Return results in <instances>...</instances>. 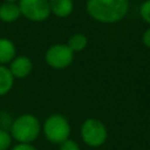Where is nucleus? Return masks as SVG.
<instances>
[{"label":"nucleus","instance_id":"f257e3e1","mask_svg":"<svg viewBox=\"0 0 150 150\" xmlns=\"http://www.w3.org/2000/svg\"><path fill=\"white\" fill-rule=\"evenodd\" d=\"M87 13L90 18L103 23H115L124 19L129 9L128 0H88Z\"/></svg>","mask_w":150,"mask_h":150},{"label":"nucleus","instance_id":"f03ea898","mask_svg":"<svg viewBox=\"0 0 150 150\" xmlns=\"http://www.w3.org/2000/svg\"><path fill=\"white\" fill-rule=\"evenodd\" d=\"M41 131L40 121L30 114L19 116L11 127V136L19 143H30L38 138Z\"/></svg>","mask_w":150,"mask_h":150},{"label":"nucleus","instance_id":"7ed1b4c3","mask_svg":"<svg viewBox=\"0 0 150 150\" xmlns=\"http://www.w3.org/2000/svg\"><path fill=\"white\" fill-rule=\"evenodd\" d=\"M43 134L49 142L61 144L63 141L69 138L70 124L63 115H50L46 118L43 123Z\"/></svg>","mask_w":150,"mask_h":150},{"label":"nucleus","instance_id":"20e7f679","mask_svg":"<svg viewBox=\"0 0 150 150\" xmlns=\"http://www.w3.org/2000/svg\"><path fill=\"white\" fill-rule=\"evenodd\" d=\"M81 137L87 145L97 148L105 143L108 138V131L101 121L96 118H88L81 127Z\"/></svg>","mask_w":150,"mask_h":150},{"label":"nucleus","instance_id":"39448f33","mask_svg":"<svg viewBox=\"0 0 150 150\" xmlns=\"http://www.w3.org/2000/svg\"><path fill=\"white\" fill-rule=\"evenodd\" d=\"M18 5L21 15L34 22L45 21L50 15L48 0H19Z\"/></svg>","mask_w":150,"mask_h":150},{"label":"nucleus","instance_id":"423d86ee","mask_svg":"<svg viewBox=\"0 0 150 150\" xmlns=\"http://www.w3.org/2000/svg\"><path fill=\"white\" fill-rule=\"evenodd\" d=\"M46 62L48 66H50L54 69H63L70 66V63L74 60V53L73 50L67 46L62 43H56L50 46L45 55Z\"/></svg>","mask_w":150,"mask_h":150},{"label":"nucleus","instance_id":"0eeeda50","mask_svg":"<svg viewBox=\"0 0 150 150\" xmlns=\"http://www.w3.org/2000/svg\"><path fill=\"white\" fill-rule=\"evenodd\" d=\"M9 71L12 73L13 77H18V79H23L26 76H28L32 70H33V62L32 60L26 56V55H20L14 57L11 61V66H9Z\"/></svg>","mask_w":150,"mask_h":150},{"label":"nucleus","instance_id":"6e6552de","mask_svg":"<svg viewBox=\"0 0 150 150\" xmlns=\"http://www.w3.org/2000/svg\"><path fill=\"white\" fill-rule=\"evenodd\" d=\"M21 15L19 5L15 2H8L5 1L0 5V20L6 23L14 22L19 19Z\"/></svg>","mask_w":150,"mask_h":150},{"label":"nucleus","instance_id":"1a4fd4ad","mask_svg":"<svg viewBox=\"0 0 150 150\" xmlns=\"http://www.w3.org/2000/svg\"><path fill=\"white\" fill-rule=\"evenodd\" d=\"M50 13L57 18H67L71 14L74 4L73 0H48Z\"/></svg>","mask_w":150,"mask_h":150},{"label":"nucleus","instance_id":"9d476101","mask_svg":"<svg viewBox=\"0 0 150 150\" xmlns=\"http://www.w3.org/2000/svg\"><path fill=\"white\" fill-rule=\"evenodd\" d=\"M15 46L14 43L6 38H0V64L11 62L15 57Z\"/></svg>","mask_w":150,"mask_h":150},{"label":"nucleus","instance_id":"9b49d317","mask_svg":"<svg viewBox=\"0 0 150 150\" xmlns=\"http://www.w3.org/2000/svg\"><path fill=\"white\" fill-rule=\"evenodd\" d=\"M14 84V77L8 68L0 64V96L6 95Z\"/></svg>","mask_w":150,"mask_h":150},{"label":"nucleus","instance_id":"f8f14e48","mask_svg":"<svg viewBox=\"0 0 150 150\" xmlns=\"http://www.w3.org/2000/svg\"><path fill=\"white\" fill-rule=\"evenodd\" d=\"M87 45H88V38L84 34H82V33L73 34L69 38L68 43H67V46L73 50V53L82 52L83 49H86Z\"/></svg>","mask_w":150,"mask_h":150},{"label":"nucleus","instance_id":"ddd939ff","mask_svg":"<svg viewBox=\"0 0 150 150\" xmlns=\"http://www.w3.org/2000/svg\"><path fill=\"white\" fill-rule=\"evenodd\" d=\"M12 144V136L5 129H0V150H7Z\"/></svg>","mask_w":150,"mask_h":150},{"label":"nucleus","instance_id":"4468645a","mask_svg":"<svg viewBox=\"0 0 150 150\" xmlns=\"http://www.w3.org/2000/svg\"><path fill=\"white\" fill-rule=\"evenodd\" d=\"M139 14H141V18L150 25V0H145L141 7H139Z\"/></svg>","mask_w":150,"mask_h":150},{"label":"nucleus","instance_id":"2eb2a0df","mask_svg":"<svg viewBox=\"0 0 150 150\" xmlns=\"http://www.w3.org/2000/svg\"><path fill=\"white\" fill-rule=\"evenodd\" d=\"M59 150H80V145L73 139H66L60 144Z\"/></svg>","mask_w":150,"mask_h":150},{"label":"nucleus","instance_id":"dca6fc26","mask_svg":"<svg viewBox=\"0 0 150 150\" xmlns=\"http://www.w3.org/2000/svg\"><path fill=\"white\" fill-rule=\"evenodd\" d=\"M12 150H36V149L28 143H19V144L14 145L12 148Z\"/></svg>","mask_w":150,"mask_h":150},{"label":"nucleus","instance_id":"f3484780","mask_svg":"<svg viewBox=\"0 0 150 150\" xmlns=\"http://www.w3.org/2000/svg\"><path fill=\"white\" fill-rule=\"evenodd\" d=\"M142 42L144 43L145 47L150 48V27L143 33V36H142Z\"/></svg>","mask_w":150,"mask_h":150},{"label":"nucleus","instance_id":"a211bd4d","mask_svg":"<svg viewBox=\"0 0 150 150\" xmlns=\"http://www.w3.org/2000/svg\"><path fill=\"white\" fill-rule=\"evenodd\" d=\"M5 1H8V2H15V1H18V0H5Z\"/></svg>","mask_w":150,"mask_h":150}]
</instances>
